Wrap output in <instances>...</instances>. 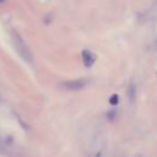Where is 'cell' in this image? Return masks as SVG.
<instances>
[{
    "label": "cell",
    "mask_w": 157,
    "mask_h": 157,
    "mask_svg": "<svg viewBox=\"0 0 157 157\" xmlns=\"http://www.w3.org/2000/svg\"><path fill=\"white\" fill-rule=\"evenodd\" d=\"M13 44H15V48L17 50V53L26 60V61H31L32 60V54L28 49V47L25 44V42L22 40V38L17 34H13Z\"/></svg>",
    "instance_id": "obj_1"
},
{
    "label": "cell",
    "mask_w": 157,
    "mask_h": 157,
    "mask_svg": "<svg viewBox=\"0 0 157 157\" xmlns=\"http://www.w3.org/2000/svg\"><path fill=\"white\" fill-rule=\"evenodd\" d=\"M82 61L86 67H91L96 61V55L91 50L85 49V50H82Z\"/></svg>",
    "instance_id": "obj_3"
},
{
    "label": "cell",
    "mask_w": 157,
    "mask_h": 157,
    "mask_svg": "<svg viewBox=\"0 0 157 157\" xmlns=\"http://www.w3.org/2000/svg\"><path fill=\"white\" fill-rule=\"evenodd\" d=\"M87 85V80L85 78H78V80H72V81H65L59 85L60 88L65 91H78L82 90Z\"/></svg>",
    "instance_id": "obj_2"
},
{
    "label": "cell",
    "mask_w": 157,
    "mask_h": 157,
    "mask_svg": "<svg viewBox=\"0 0 157 157\" xmlns=\"http://www.w3.org/2000/svg\"><path fill=\"white\" fill-rule=\"evenodd\" d=\"M2 1H5V0H0V2H2Z\"/></svg>",
    "instance_id": "obj_7"
},
{
    "label": "cell",
    "mask_w": 157,
    "mask_h": 157,
    "mask_svg": "<svg viewBox=\"0 0 157 157\" xmlns=\"http://www.w3.org/2000/svg\"><path fill=\"white\" fill-rule=\"evenodd\" d=\"M135 92H136L135 86H134V83H131L130 87L128 88V94H129V98H130L131 102H134V99H135Z\"/></svg>",
    "instance_id": "obj_4"
},
{
    "label": "cell",
    "mask_w": 157,
    "mask_h": 157,
    "mask_svg": "<svg viewBox=\"0 0 157 157\" xmlns=\"http://www.w3.org/2000/svg\"><path fill=\"white\" fill-rule=\"evenodd\" d=\"M109 103L112 105H117L119 103V96L118 94H112L110 98H109Z\"/></svg>",
    "instance_id": "obj_5"
},
{
    "label": "cell",
    "mask_w": 157,
    "mask_h": 157,
    "mask_svg": "<svg viewBox=\"0 0 157 157\" xmlns=\"http://www.w3.org/2000/svg\"><path fill=\"white\" fill-rule=\"evenodd\" d=\"M107 117L109 118V120H114V118H115V112H114V110H110V112H108Z\"/></svg>",
    "instance_id": "obj_6"
}]
</instances>
